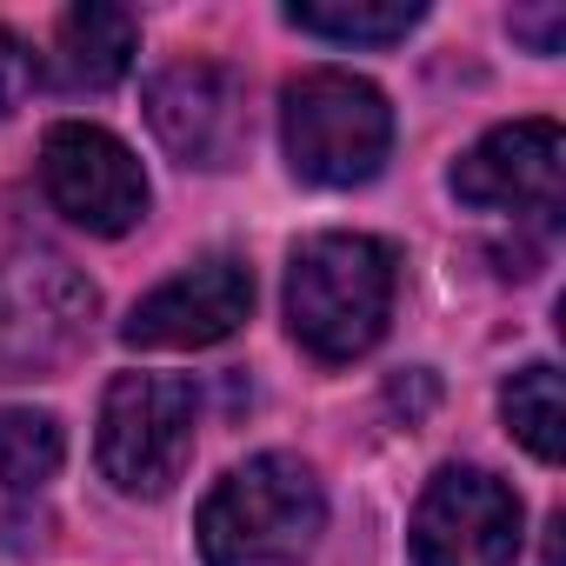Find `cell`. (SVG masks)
Listing matches in <instances>:
<instances>
[{
	"mask_svg": "<svg viewBox=\"0 0 566 566\" xmlns=\"http://www.w3.org/2000/svg\"><path fill=\"white\" fill-rule=\"evenodd\" d=\"M94 314V287L48 247L0 240V380L54 367Z\"/></svg>",
	"mask_w": 566,
	"mask_h": 566,
	"instance_id": "5",
	"label": "cell"
},
{
	"mask_svg": "<svg viewBox=\"0 0 566 566\" xmlns=\"http://www.w3.org/2000/svg\"><path fill=\"white\" fill-rule=\"evenodd\" d=\"M200 394L180 374H120L101 400V473L120 493H167L193 453Z\"/></svg>",
	"mask_w": 566,
	"mask_h": 566,
	"instance_id": "4",
	"label": "cell"
},
{
	"mask_svg": "<svg viewBox=\"0 0 566 566\" xmlns=\"http://www.w3.org/2000/svg\"><path fill=\"white\" fill-rule=\"evenodd\" d=\"M61 460H67V433H61L54 413H41V407H0V486L28 493V486L54 480Z\"/></svg>",
	"mask_w": 566,
	"mask_h": 566,
	"instance_id": "14",
	"label": "cell"
},
{
	"mask_svg": "<svg viewBox=\"0 0 566 566\" xmlns=\"http://www.w3.org/2000/svg\"><path fill=\"white\" fill-rule=\"evenodd\" d=\"M41 187L54 213H67L87 233H127L147 213V174L140 160L87 120H61L41 140Z\"/></svg>",
	"mask_w": 566,
	"mask_h": 566,
	"instance_id": "6",
	"label": "cell"
},
{
	"mask_svg": "<svg viewBox=\"0 0 566 566\" xmlns=\"http://www.w3.org/2000/svg\"><path fill=\"white\" fill-rule=\"evenodd\" d=\"M500 413H506V427L520 433V447L533 453V460H559V447H566V407H559V374L546 367V360H533V367H520L506 387H500Z\"/></svg>",
	"mask_w": 566,
	"mask_h": 566,
	"instance_id": "13",
	"label": "cell"
},
{
	"mask_svg": "<svg viewBox=\"0 0 566 566\" xmlns=\"http://www.w3.org/2000/svg\"><path fill=\"white\" fill-rule=\"evenodd\" d=\"M327 526V493L307 460L260 453L233 467L200 506L207 566H301Z\"/></svg>",
	"mask_w": 566,
	"mask_h": 566,
	"instance_id": "1",
	"label": "cell"
},
{
	"mask_svg": "<svg viewBox=\"0 0 566 566\" xmlns=\"http://www.w3.org/2000/svg\"><path fill=\"white\" fill-rule=\"evenodd\" d=\"M433 400H440L433 374H400V380L387 387V407H394V413H407V420H427V413H433Z\"/></svg>",
	"mask_w": 566,
	"mask_h": 566,
	"instance_id": "16",
	"label": "cell"
},
{
	"mask_svg": "<svg viewBox=\"0 0 566 566\" xmlns=\"http://www.w3.org/2000/svg\"><path fill=\"white\" fill-rule=\"evenodd\" d=\"M147 120L187 167H233L247 147V87L220 61H174L147 81Z\"/></svg>",
	"mask_w": 566,
	"mask_h": 566,
	"instance_id": "8",
	"label": "cell"
},
{
	"mask_svg": "<svg viewBox=\"0 0 566 566\" xmlns=\"http://www.w3.org/2000/svg\"><path fill=\"white\" fill-rule=\"evenodd\" d=\"M253 307V273L233 253H207L187 273L160 280V287L127 314L120 340L127 347H154V354H187V347H213L227 340Z\"/></svg>",
	"mask_w": 566,
	"mask_h": 566,
	"instance_id": "9",
	"label": "cell"
},
{
	"mask_svg": "<svg viewBox=\"0 0 566 566\" xmlns=\"http://www.w3.org/2000/svg\"><path fill=\"white\" fill-rule=\"evenodd\" d=\"M134 48H140V21L127 8H101V0H87V8L61 14V34H54V74L67 87H114L127 67H134Z\"/></svg>",
	"mask_w": 566,
	"mask_h": 566,
	"instance_id": "11",
	"label": "cell"
},
{
	"mask_svg": "<svg viewBox=\"0 0 566 566\" xmlns=\"http://www.w3.org/2000/svg\"><path fill=\"white\" fill-rule=\"evenodd\" d=\"M559 21H566L559 8H539V14H513V34H526L539 54H553V48H559Z\"/></svg>",
	"mask_w": 566,
	"mask_h": 566,
	"instance_id": "17",
	"label": "cell"
},
{
	"mask_svg": "<svg viewBox=\"0 0 566 566\" xmlns=\"http://www.w3.org/2000/svg\"><path fill=\"white\" fill-rule=\"evenodd\" d=\"M559 180H566V140H559L553 120L493 127L453 167V193L467 207H493V213H513V220L559 213Z\"/></svg>",
	"mask_w": 566,
	"mask_h": 566,
	"instance_id": "10",
	"label": "cell"
},
{
	"mask_svg": "<svg viewBox=\"0 0 566 566\" xmlns=\"http://www.w3.org/2000/svg\"><path fill=\"white\" fill-rule=\"evenodd\" d=\"M280 140L301 180L314 187H360L380 174L387 147H394V107L374 81L340 74V67H314L301 81H287L280 94Z\"/></svg>",
	"mask_w": 566,
	"mask_h": 566,
	"instance_id": "3",
	"label": "cell"
},
{
	"mask_svg": "<svg viewBox=\"0 0 566 566\" xmlns=\"http://www.w3.org/2000/svg\"><path fill=\"white\" fill-rule=\"evenodd\" d=\"M420 0H294L287 21L321 41H354V48H387L420 28Z\"/></svg>",
	"mask_w": 566,
	"mask_h": 566,
	"instance_id": "12",
	"label": "cell"
},
{
	"mask_svg": "<svg viewBox=\"0 0 566 566\" xmlns=\"http://www.w3.org/2000/svg\"><path fill=\"white\" fill-rule=\"evenodd\" d=\"M41 81V61L28 54V41H14L8 28H0V114H14Z\"/></svg>",
	"mask_w": 566,
	"mask_h": 566,
	"instance_id": "15",
	"label": "cell"
},
{
	"mask_svg": "<svg viewBox=\"0 0 566 566\" xmlns=\"http://www.w3.org/2000/svg\"><path fill=\"white\" fill-rule=\"evenodd\" d=\"M520 500L480 467H440L413 513V566H513Z\"/></svg>",
	"mask_w": 566,
	"mask_h": 566,
	"instance_id": "7",
	"label": "cell"
},
{
	"mask_svg": "<svg viewBox=\"0 0 566 566\" xmlns=\"http://www.w3.org/2000/svg\"><path fill=\"white\" fill-rule=\"evenodd\" d=\"M394 253L367 233H314L287 266V327L314 360H354L387 334Z\"/></svg>",
	"mask_w": 566,
	"mask_h": 566,
	"instance_id": "2",
	"label": "cell"
}]
</instances>
